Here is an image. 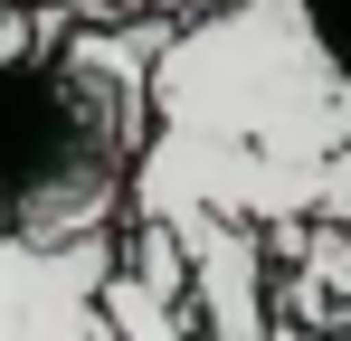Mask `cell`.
Listing matches in <instances>:
<instances>
[{
	"label": "cell",
	"mask_w": 351,
	"mask_h": 341,
	"mask_svg": "<svg viewBox=\"0 0 351 341\" xmlns=\"http://www.w3.org/2000/svg\"><path fill=\"white\" fill-rule=\"evenodd\" d=\"M152 19H86L0 66V218L38 247L114 237L152 133Z\"/></svg>",
	"instance_id": "7a4b0ae2"
},
{
	"label": "cell",
	"mask_w": 351,
	"mask_h": 341,
	"mask_svg": "<svg viewBox=\"0 0 351 341\" xmlns=\"http://www.w3.org/2000/svg\"><path fill=\"white\" fill-rule=\"evenodd\" d=\"M342 341H351V332H342Z\"/></svg>",
	"instance_id": "52a82bcc"
},
{
	"label": "cell",
	"mask_w": 351,
	"mask_h": 341,
	"mask_svg": "<svg viewBox=\"0 0 351 341\" xmlns=\"http://www.w3.org/2000/svg\"><path fill=\"white\" fill-rule=\"evenodd\" d=\"M86 19H152V10H228V0H66Z\"/></svg>",
	"instance_id": "277c9868"
},
{
	"label": "cell",
	"mask_w": 351,
	"mask_h": 341,
	"mask_svg": "<svg viewBox=\"0 0 351 341\" xmlns=\"http://www.w3.org/2000/svg\"><path fill=\"white\" fill-rule=\"evenodd\" d=\"M313 10V29H323V48L342 57V76H351V0H304Z\"/></svg>",
	"instance_id": "5b68a950"
},
{
	"label": "cell",
	"mask_w": 351,
	"mask_h": 341,
	"mask_svg": "<svg viewBox=\"0 0 351 341\" xmlns=\"http://www.w3.org/2000/svg\"><path fill=\"white\" fill-rule=\"evenodd\" d=\"M351 162V76L304 0L190 10L152 48V133L133 162V218H256L266 237L323 218Z\"/></svg>",
	"instance_id": "6da1fadb"
},
{
	"label": "cell",
	"mask_w": 351,
	"mask_h": 341,
	"mask_svg": "<svg viewBox=\"0 0 351 341\" xmlns=\"http://www.w3.org/2000/svg\"><path fill=\"white\" fill-rule=\"evenodd\" d=\"M114 256H123V227L76 237V247H38L0 218V341H95Z\"/></svg>",
	"instance_id": "3957f363"
},
{
	"label": "cell",
	"mask_w": 351,
	"mask_h": 341,
	"mask_svg": "<svg viewBox=\"0 0 351 341\" xmlns=\"http://www.w3.org/2000/svg\"><path fill=\"white\" fill-rule=\"evenodd\" d=\"M95 341H114V323H105V332H95Z\"/></svg>",
	"instance_id": "8992f818"
}]
</instances>
